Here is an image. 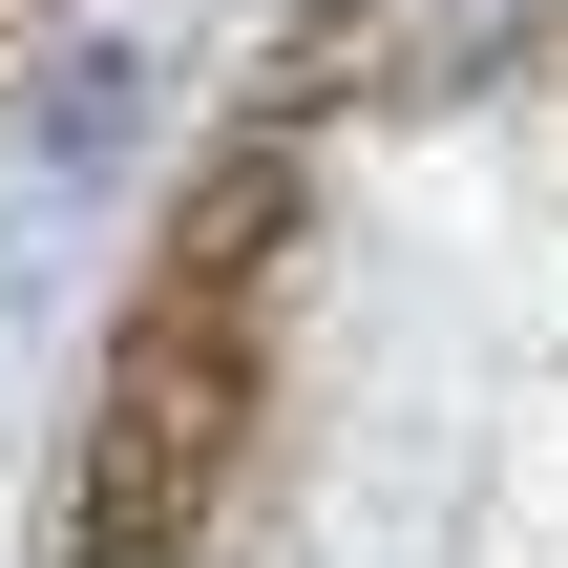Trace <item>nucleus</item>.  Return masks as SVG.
<instances>
[{"mask_svg":"<svg viewBox=\"0 0 568 568\" xmlns=\"http://www.w3.org/2000/svg\"><path fill=\"white\" fill-rule=\"evenodd\" d=\"M253 232V211H232ZM232 232H211V274H169L148 316H126V358H105V422H84V568H169L211 527V485H232V443H253V316H232Z\"/></svg>","mask_w":568,"mask_h":568,"instance_id":"obj_1","label":"nucleus"},{"mask_svg":"<svg viewBox=\"0 0 568 568\" xmlns=\"http://www.w3.org/2000/svg\"><path fill=\"white\" fill-rule=\"evenodd\" d=\"M568 0H316L295 42V105H464L485 63H527Z\"/></svg>","mask_w":568,"mask_h":568,"instance_id":"obj_2","label":"nucleus"}]
</instances>
